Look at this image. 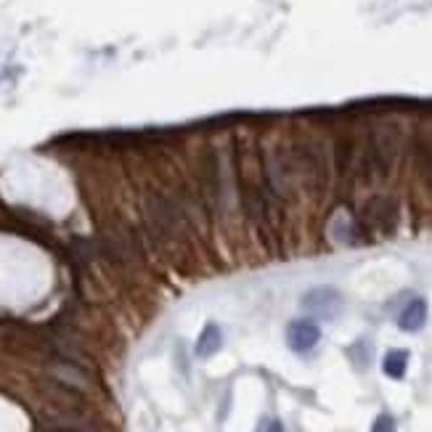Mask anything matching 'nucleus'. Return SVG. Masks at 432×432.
<instances>
[{"instance_id":"3","label":"nucleus","mask_w":432,"mask_h":432,"mask_svg":"<svg viewBox=\"0 0 432 432\" xmlns=\"http://www.w3.org/2000/svg\"><path fill=\"white\" fill-rule=\"evenodd\" d=\"M364 217H366V223L371 228H390L395 226V220H398V207L395 202L390 199H374V202H369V207L364 210Z\"/></svg>"},{"instance_id":"2","label":"nucleus","mask_w":432,"mask_h":432,"mask_svg":"<svg viewBox=\"0 0 432 432\" xmlns=\"http://www.w3.org/2000/svg\"><path fill=\"white\" fill-rule=\"evenodd\" d=\"M321 329L316 321L310 319H294L287 326V345H289L294 353H308L319 345Z\"/></svg>"},{"instance_id":"8","label":"nucleus","mask_w":432,"mask_h":432,"mask_svg":"<svg viewBox=\"0 0 432 432\" xmlns=\"http://www.w3.org/2000/svg\"><path fill=\"white\" fill-rule=\"evenodd\" d=\"M265 432H284V424L279 422V419H271V422H268V430Z\"/></svg>"},{"instance_id":"4","label":"nucleus","mask_w":432,"mask_h":432,"mask_svg":"<svg viewBox=\"0 0 432 432\" xmlns=\"http://www.w3.org/2000/svg\"><path fill=\"white\" fill-rule=\"evenodd\" d=\"M427 324V302L422 297H416L401 310V316H398V326L403 331H419Z\"/></svg>"},{"instance_id":"1","label":"nucleus","mask_w":432,"mask_h":432,"mask_svg":"<svg viewBox=\"0 0 432 432\" xmlns=\"http://www.w3.org/2000/svg\"><path fill=\"white\" fill-rule=\"evenodd\" d=\"M302 308L310 310L313 316H321V319H334L337 310L342 308V294L331 287H319V289H310L305 297H302Z\"/></svg>"},{"instance_id":"5","label":"nucleus","mask_w":432,"mask_h":432,"mask_svg":"<svg viewBox=\"0 0 432 432\" xmlns=\"http://www.w3.org/2000/svg\"><path fill=\"white\" fill-rule=\"evenodd\" d=\"M220 348H223L220 326H217V324H207L205 329H202V334H199V339H197V356L210 358V356H215Z\"/></svg>"},{"instance_id":"6","label":"nucleus","mask_w":432,"mask_h":432,"mask_svg":"<svg viewBox=\"0 0 432 432\" xmlns=\"http://www.w3.org/2000/svg\"><path fill=\"white\" fill-rule=\"evenodd\" d=\"M406 369H408V350H390L382 361V371H385L390 379H403Z\"/></svg>"},{"instance_id":"7","label":"nucleus","mask_w":432,"mask_h":432,"mask_svg":"<svg viewBox=\"0 0 432 432\" xmlns=\"http://www.w3.org/2000/svg\"><path fill=\"white\" fill-rule=\"evenodd\" d=\"M371 432H395V419L390 413H379L371 424Z\"/></svg>"}]
</instances>
